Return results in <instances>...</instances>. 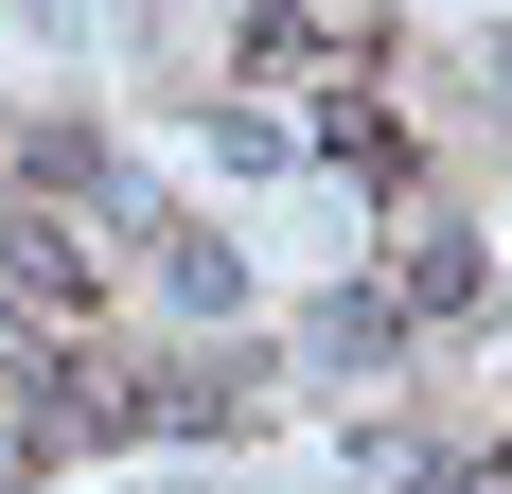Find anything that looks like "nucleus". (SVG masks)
Segmentation results:
<instances>
[{"mask_svg": "<svg viewBox=\"0 0 512 494\" xmlns=\"http://www.w3.org/2000/svg\"><path fill=\"white\" fill-rule=\"evenodd\" d=\"M106 424H142V442H212V424H248V371H212V353H177V371H142V389L106 406Z\"/></svg>", "mask_w": 512, "mask_h": 494, "instance_id": "1", "label": "nucleus"}, {"mask_svg": "<svg viewBox=\"0 0 512 494\" xmlns=\"http://www.w3.org/2000/svg\"><path fill=\"white\" fill-rule=\"evenodd\" d=\"M301 353H318V371H389V353H407V318H389V283H336V300L301 318Z\"/></svg>", "mask_w": 512, "mask_h": 494, "instance_id": "2", "label": "nucleus"}, {"mask_svg": "<svg viewBox=\"0 0 512 494\" xmlns=\"http://www.w3.org/2000/svg\"><path fill=\"white\" fill-rule=\"evenodd\" d=\"M0 283H18V300H89V247L36 230V212H0Z\"/></svg>", "mask_w": 512, "mask_h": 494, "instance_id": "3", "label": "nucleus"}, {"mask_svg": "<svg viewBox=\"0 0 512 494\" xmlns=\"http://www.w3.org/2000/svg\"><path fill=\"white\" fill-rule=\"evenodd\" d=\"M159 300H177V318H230V300H248V265H230L212 230H159Z\"/></svg>", "mask_w": 512, "mask_h": 494, "instance_id": "4", "label": "nucleus"}, {"mask_svg": "<svg viewBox=\"0 0 512 494\" xmlns=\"http://www.w3.org/2000/svg\"><path fill=\"white\" fill-rule=\"evenodd\" d=\"M495 71H512V53H495Z\"/></svg>", "mask_w": 512, "mask_h": 494, "instance_id": "5", "label": "nucleus"}]
</instances>
